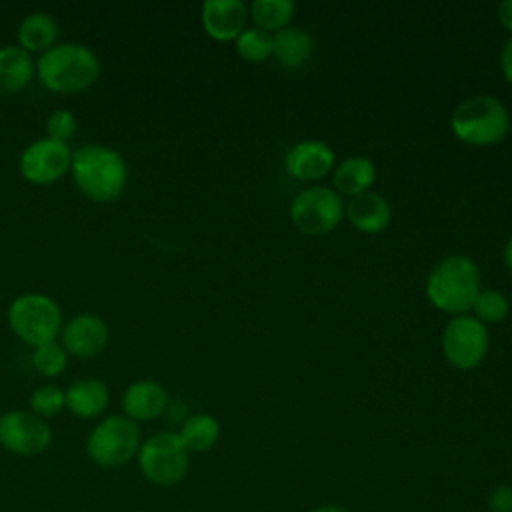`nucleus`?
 Returning <instances> with one entry per match:
<instances>
[{
	"instance_id": "f257e3e1",
	"label": "nucleus",
	"mask_w": 512,
	"mask_h": 512,
	"mask_svg": "<svg viewBox=\"0 0 512 512\" xmlns=\"http://www.w3.org/2000/svg\"><path fill=\"white\" fill-rule=\"evenodd\" d=\"M70 172L76 188L100 204L120 198L128 184L126 160L118 150L104 144H84L72 152Z\"/></svg>"
},
{
	"instance_id": "f03ea898",
	"label": "nucleus",
	"mask_w": 512,
	"mask_h": 512,
	"mask_svg": "<svg viewBox=\"0 0 512 512\" xmlns=\"http://www.w3.org/2000/svg\"><path fill=\"white\" fill-rule=\"evenodd\" d=\"M36 76L50 92L78 94L98 80L100 60L86 44L58 42L38 56Z\"/></svg>"
},
{
	"instance_id": "7ed1b4c3",
	"label": "nucleus",
	"mask_w": 512,
	"mask_h": 512,
	"mask_svg": "<svg viewBox=\"0 0 512 512\" xmlns=\"http://www.w3.org/2000/svg\"><path fill=\"white\" fill-rule=\"evenodd\" d=\"M480 292V270L464 254H450L434 264L426 278V296L434 308L448 314H466Z\"/></svg>"
},
{
	"instance_id": "20e7f679",
	"label": "nucleus",
	"mask_w": 512,
	"mask_h": 512,
	"mask_svg": "<svg viewBox=\"0 0 512 512\" xmlns=\"http://www.w3.org/2000/svg\"><path fill=\"white\" fill-rule=\"evenodd\" d=\"M510 112L492 94H476L462 100L450 116L452 132L466 144L492 146L510 132Z\"/></svg>"
},
{
	"instance_id": "39448f33",
	"label": "nucleus",
	"mask_w": 512,
	"mask_h": 512,
	"mask_svg": "<svg viewBox=\"0 0 512 512\" xmlns=\"http://www.w3.org/2000/svg\"><path fill=\"white\" fill-rule=\"evenodd\" d=\"M10 330L28 346L54 342L64 326L62 310L54 298L38 292L22 294L8 306Z\"/></svg>"
},
{
	"instance_id": "423d86ee",
	"label": "nucleus",
	"mask_w": 512,
	"mask_h": 512,
	"mask_svg": "<svg viewBox=\"0 0 512 512\" xmlns=\"http://www.w3.org/2000/svg\"><path fill=\"white\" fill-rule=\"evenodd\" d=\"M138 468L144 478L156 486L178 484L190 468V452L184 448L178 432H156L138 448Z\"/></svg>"
},
{
	"instance_id": "0eeeda50",
	"label": "nucleus",
	"mask_w": 512,
	"mask_h": 512,
	"mask_svg": "<svg viewBox=\"0 0 512 512\" xmlns=\"http://www.w3.org/2000/svg\"><path fill=\"white\" fill-rule=\"evenodd\" d=\"M140 430L124 414H110L100 420L86 438V452L98 466H122L138 454Z\"/></svg>"
},
{
	"instance_id": "6e6552de",
	"label": "nucleus",
	"mask_w": 512,
	"mask_h": 512,
	"mask_svg": "<svg viewBox=\"0 0 512 512\" xmlns=\"http://www.w3.org/2000/svg\"><path fill=\"white\" fill-rule=\"evenodd\" d=\"M344 216L342 196L330 186H308L290 202V218L294 226L312 236L332 232Z\"/></svg>"
},
{
	"instance_id": "1a4fd4ad",
	"label": "nucleus",
	"mask_w": 512,
	"mask_h": 512,
	"mask_svg": "<svg viewBox=\"0 0 512 512\" xmlns=\"http://www.w3.org/2000/svg\"><path fill=\"white\" fill-rule=\"evenodd\" d=\"M442 352L460 370L476 368L488 352V330L472 314H456L442 332Z\"/></svg>"
},
{
	"instance_id": "9d476101",
	"label": "nucleus",
	"mask_w": 512,
	"mask_h": 512,
	"mask_svg": "<svg viewBox=\"0 0 512 512\" xmlns=\"http://www.w3.org/2000/svg\"><path fill=\"white\" fill-rule=\"evenodd\" d=\"M72 164V152L68 144L42 136L30 142L18 160V170L26 182L36 186H48L58 182Z\"/></svg>"
},
{
	"instance_id": "9b49d317",
	"label": "nucleus",
	"mask_w": 512,
	"mask_h": 512,
	"mask_svg": "<svg viewBox=\"0 0 512 512\" xmlns=\"http://www.w3.org/2000/svg\"><path fill=\"white\" fill-rule=\"evenodd\" d=\"M52 442L48 422L30 410H10L0 416V446L16 456H38Z\"/></svg>"
},
{
	"instance_id": "f8f14e48",
	"label": "nucleus",
	"mask_w": 512,
	"mask_h": 512,
	"mask_svg": "<svg viewBox=\"0 0 512 512\" xmlns=\"http://www.w3.org/2000/svg\"><path fill=\"white\" fill-rule=\"evenodd\" d=\"M62 346L66 354L76 358H96L110 342V328L98 314L82 312L72 316L60 332Z\"/></svg>"
},
{
	"instance_id": "ddd939ff",
	"label": "nucleus",
	"mask_w": 512,
	"mask_h": 512,
	"mask_svg": "<svg viewBox=\"0 0 512 512\" xmlns=\"http://www.w3.org/2000/svg\"><path fill=\"white\" fill-rule=\"evenodd\" d=\"M334 150L318 138H306L288 148L284 156L286 172L298 180H320L334 166Z\"/></svg>"
},
{
	"instance_id": "4468645a",
	"label": "nucleus",
	"mask_w": 512,
	"mask_h": 512,
	"mask_svg": "<svg viewBox=\"0 0 512 512\" xmlns=\"http://www.w3.org/2000/svg\"><path fill=\"white\" fill-rule=\"evenodd\" d=\"M204 32L218 40H236L248 22V6L242 0H206L200 8Z\"/></svg>"
},
{
	"instance_id": "2eb2a0df",
	"label": "nucleus",
	"mask_w": 512,
	"mask_h": 512,
	"mask_svg": "<svg viewBox=\"0 0 512 512\" xmlns=\"http://www.w3.org/2000/svg\"><path fill=\"white\" fill-rule=\"evenodd\" d=\"M168 404L166 388L150 378L132 382L122 394V410L134 422H148L158 418Z\"/></svg>"
},
{
	"instance_id": "dca6fc26",
	"label": "nucleus",
	"mask_w": 512,
	"mask_h": 512,
	"mask_svg": "<svg viewBox=\"0 0 512 512\" xmlns=\"http://www.w3.org/2000/svg\"><path fill=\"white\" fill-rule=\"evenodd\" d=\"M108 404H110L108 386L102 380L92 376L78 378L64 390V408L82 420L100 416L108 408Z\"/></svg>"
},
{
	"instance_id": "f3484780",
	"label": "nucleus",
	"mask_w": 512,
	"mask_h": 512,
	"mask_svg": "<svg viewBox=\"0 0 512 512\" xmlns=\"http://www.w3.org/2000/svg\"><path fill=\"white\" fill-rule=\"evenodd\" d=\"M344 214L356 230L376 234L390 224L392 208L382 194L368 190L350 198L348 204L344 206Z\"/></svg>"
},
{
	"instance_id": "a211bd4d",
	"label": "nucleus",
	"mask_w": 512,
	"mask_h": 512,
	"mask_svg": "<svg viewBox=\"0 0 512 512\" xmlns=\"http://www.w3.org/2000/svg\"><path fill=\"white\" fill-rule=\"evenodd\" d=\"M36 74V60L18 44L0 48V96L22 92Z\"/></svg>"
},
{
	"instance_id": "6ab92c4d",
	"label": "nucleus",
	"mask_w": 512,
	"mask_h": 512,
	"mask_svg": "<svg viewBox=\"0 0 512 512\" xmlns=\"http://www.w3.org/2000/svg\"><path fill=\"white\" fill-rule=\"evenodd\" d=\"M314 52V38L302 26H284L272 34V56L284 68H302Z\"/></svg>"
},
{
	"instance_id": "aec40b11",
	"label": "nucleus",
	"mask_w": 512,
	"mask_h": 512,
	"mask_svg": "<svg viewBox=\"0 0 512 512\" xmlns=\"http://www.w3.org/2000/svg\"><path fill=\"white\" fill-rule=\"evenodd\" d=\"M18 46L28 54H44L48 48L56 44L58 38V22L52 14L36 10L22 18L18 24Z\"/></svg>"
},
{
	"instance_id": "412c9836",
	"label": "nucleus",
	"mask_w": 512,
	"mask_h": 512,
	"mask_svg": "<svg viewBox=\"0 0 512 512\" xmlns=\"http://www.w3.org/2000/svg\"><path fill=\"white\" fill-rule=\"evenodd\" d=\"M334 190L340 196H358L368 192L376 180V166L366 156H348L334 170Z\"/></svg>"
},
{
	"instance_id": "4be33fe9",
	"label": "nucleus",
	"mask_w": 512,
	"mask_h": 512,
	"mask_svg": "<svg viewBox=\"0 0 512 512\" xmlns=\"http://www.w3.org/2000/svg\"><path fill=\"white\" fill-rule=\"evenodd\" d=\"M178 436L188 452H208L218 442L220 426L214 416L198 412L182 422Z\"/></svg>"
},
{
	"instance_id": "5701e85b",
	"label": "nucleus",
	"mask_w": 512,
	"mask_h": 512,
	"mask_svg": "<svg viewBox=\"0 0 512 512\" xmlns=\"http://www.w3.org/2000/svg\"><path fill=\"white\" fill-rule=\"evenodd\" d=\"M248 14L258 28L272 34L290 24L294 16V2L292 0H254L248 6Z\"/></svg>"
},
{
	"instance_id": "b1692460",
	"label": "nucleus",
	"mask_w": 512,
	"mask_h": 512,
	"mask_svg": "<svg viewBox=\"0 0 512 512\" xmlns=\"http://www.w3.org/2000/svg\"><path fill=\"white\" fill-rule=\"evenodd\" d=\"M508 298L496 288H480L472 302V316L482 324H498L508 316Z\"/></svg>"
},
{
	"instance_id": "393cba45",
	"label": "nucleus",
	"mask_w": 512,
	"mask_h": 512,
	"mask_svg": "<svg viewBox=\"0 0 512 512\" xmlns=\"http://www.w3.org/2000/svg\"><path fill=\"white\" fill-rule=\"evenodd\" d=\"M234 42H236V52L244 60L260 62L272 56V34L258 26H246Z\"/></svg>"
},
{
	"instance_id": "a878e982",
	"label": "nucleus",
	"mask_w": 512,
	"mask_h": 512,
	"mask_svg": "<svg viewBox=\"0 0 512 512\" xmlns=\"http://www.w3.org/2000/svg\"><path fill=\"white\" fill-rule=\"evenodd\" d=\"M68 354L60 342H46L32 350V366L40 376L54 378L64 372Z\"/></svg>"
},
{
	"instance_id": "bb28decb",
	"label": "nucleus",
	"mask_w": 512,
	"mask_h": 512,
	"mask_svg": "<svg viewBox=\"0 0 512 512\" xmlns=\"http://www.w3.org/2000/svg\"><path fill=\"white\" fill-rule=\"evenodd\" d=\"M30 412H34L40 418H52L58 416L64 410V390L54 386V384H44L38 386L30 394Z\"/></svg>"
},
{
	"instance_id": "cd10ccee",
	"label": "nucleus",
	"mask_w": 512,
	"mask_h": 512,
	"mask_svg": "<svg viewBox=\"0 0 512 512\" xmlns=\"http://www.w3.org/2000/svg\"><path fill=\"white\" fill-rule=\"evenodd\" d=\"M78 128V118L70 110H54L46 118V136L58 142H68Z\"/></svg>"
},
{
	"instance_id": "c85d7f7f",
	"label": "nucleus",
	"mask_w": 512,
	"mask_h": 512,
	"mask_svg": "<svg viewBox=\"0 0 512 512\" xmlns=\"http://www.w3.org/2000/svg\"><path fill=\"white\" fill-rule=\"evenodd\" d=\"M486 506L490 512H512V486L498 484L488 494Z\"/></svg>"
},
{
	"instance_id": "c756f323",
	"label": "nucleus",
	"mask_w": 512,
	"mask_h": 512,
	"mask_svg": "<svg viewBox=\"0 0 512 512\" xmlns=\"http://www.w3.org/2000/svg\"><path fill=\"white\" fill-rule=\"evenodd\" d=\"M500 70H502L504 78L512 84V36L502 44V50H500Z\"/></svg>"
},
{
	"instance_id": "7c9ffc66",
	"label": "nucleus",
	"mask_w": 512,
	"mask_h": 512,
	"mask_svg": "<svg viewBox=\"0 0 512 512\" xmlns=\"http://www.w3.org/2000/svg\"><path fill=\"white\" fill-rule=\"evenodd\" d=\"M496 14H498V22H500L508 32H512V0H502V2L498 4Z\"/></svg>"
},
{
	"instance_id": "2f4dec72",
	"label": "nucleus",
	"mask_w": 512,
	"mask_h": 512,
	"mask_svg": "<svg viewBox=\"0 0 512 512\" xmlns=\"http://www.w3.org/2000/svg\"><path fill=\"white\" fill-rule=\"evenodd\" d=\"M310 512H350V510H346V508H342L338 504H320V506L312 508Z\"/></svg>"
},
{
	"instance_id": "473e14b6",
	"label": "nucleus",
	"mask_w": 512,
	"mask_h": 512,
	"mask_svg": "<svg viewBox=\"0 0 512 512\" xmlns=\"http://www.w3.org/2000/svg\"><path fill=\"white\" fill-rule=\"evenodd\" d=\"M504 262H506V266H508L510 272H512V236L508 238V242H506V246H504Z\"/></svg>"
},
{
	"instance_id": "72a5a7b5",
	"label": "nucleus",
	"mask_w": 512,
	"mask_h": 512,
	"mask_svg": "<svg viewBox=\"0 0 512 512\" xmlns=\"http://www.w3.org/2000/svg\"><path fill=\"white\" fill-rule=\"evenodd\" d=\"M2 414H4V412H2V404H0V416H2Z\"/></svg>"
}]
</instances>
